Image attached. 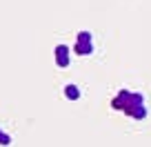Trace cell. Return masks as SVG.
<instances>
[{
	"instance_id": "ba28073f",
	"label": "cell",
	"mask_w": 151,
	"mask_h": 147,
	"mask_svg": "<svg viewBox=\"0 0 151 147\" xmlns=\"http://www.w3.org/2000/svg\"><path fill=\"white\" fill-rule=\"evenodd\" d=\"M0 134H2V129H0Z\"/></svg>"
},
{
	"instance_id": "5b68a950",
	"label": "cell",
	"mask_w": 151,
	"mask_h": 147,
	"mask_svg": "<svg viewBox=\"0 0 151 147\" xmlns=\"http://www.w3.org/2000/svg\"><path fill=\"white\" fill-rule=\"evenodd\" d=\"M65 96H67L69 100H78V98H80V87L73 85V83H71V85H67V87H65Z\"/></svg>"
},
{
	"instance_id": "277c9868",
	"label": "cell",
	"mask_w": 151,
	"mask_h": 147,
	"mask_svg": "<svg viewBox=\"0 0 151 147\" xmlns=\"http://www.w3.org/2000/svg\"><path fill=\"white\" fill-rule=\"evenodd\" d=\"M127 96H129V89H120V91H118V96H116V98L111 100V107H113V109H120V112H122Z\"/></svg>"
},
{
	"instance_id": "3957f363",
	"label": "cell",
	"mask_w": 151,
	"mask_h": 147,
	"mask_svg": "<svg viewBox=\"0 0 151 147\" xmlns=\"http://www.w3.org/2000/svg\"><path fill=\"white\" fill-rule=\"evenodd\" d=\"M73 51L78 56H89V54H93V43H76Z\"/></svg>"
},
{
	"instance_id": "8992f818",
	"label": "cell",
	"mask_w": 151,
	"mask_h": 147,
	"mask_svg": "<svg viewBox=\"0 0 151 147\" xmlns=\"http://www.w3.org/2000/svg\"><path fill=\"white\" fill-rule=\"evenodd\" d=\"M76 43H93V36H91V31H80L78 36H76Z\"/></svg>"
},
{
	"instance_id": "52a82bcc",
	"label": "cell",
	"mask_w": 151,
	"mask_h": 147,
	"mask_svg": "<svg viewBox=\"0 0 151 147\" xmlns=\"http://www.w3.org/2000/svg\"><path fill=\"white\" fill-rule=\"evenodd\" d=\"M9 143H11V136L2 132V134H0V145H9Z\"/></svg>"
},
{
	"instance_id": "6da1fadb",
	"label": "cell",
	"mask_w": 151,
	"mask_h": 147,
	"mask_svg": "<svg viewBox=\"0 0 151 147\" xmlns=\"http://www.w3.org/2000/svg\"><path fill=\"white\" fill-rule=\"evenodd\" d=\"M122 112L127 116H131V118L136 120H142L147 118V105H145V96L140 94V91H129L127 100H124V107Z\"/></svg>"
},
{
	"instance_id": "7a4b0ae2",
	"label": "cell",
	"mask_w": 151,
	"mask_h": 147,
	"mask_svg": "<svg viewBox=\"0 0 151 147\" xmlns=\"http://www.w3.org/2000/svg\"><path fill=\"white\" fill-rule=\"evenodd\" d=\"M69 54H71V49L67 47V45H58V47H56V65L62 67V69L69 67V62H71Z\"/></svg>"
}]
</instances>
